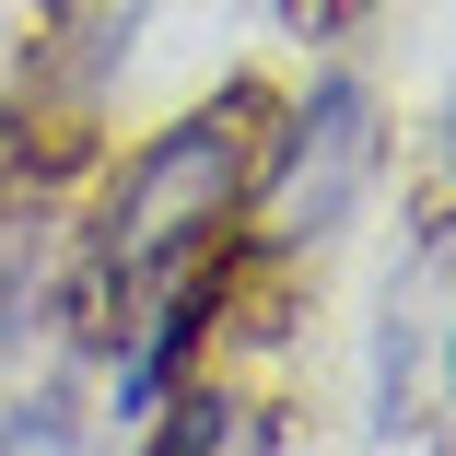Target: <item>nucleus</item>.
I'll use <instances>...</instances> for the list:
<instances>
[{
    "mask_svg": "<svg viewBox=\"0 0 456 456\" xmlns=\"http://www.w3.org/2000/svg\"><path fill=\"white\" fill-rule=\"evenodd\" d=\"M246 106H200V118H175L152 129L129 164H118V200H106V234H94V269H106V293H152L175 281L234 211H246Z\"/></svg>",
    "mask_w": 456,
    "mask_h": 456,
    "instance_id": "obj_1",
    "label": "nucleus"
},
{
    "mask_svg": "<svg viewBox=\"0 0 456 456\" xmlns=\"http://www.w3.org/2000/svg\"><path fill=\"white\" fill-rule=\"evenodd\" d=\"M200 328H211V281H200V269H175L164 305H152V328H141V351L118 362V410H152V398H164V375L188 362V339H200Z\"/></svg>",
    "mask_w": 456,
    "mask_h": 456,
    "instance_id": "obj_3",
    "label": "nucleus"
},
{
    "mask_svg": "<svg viewBox=\"0 0 456 456\" xmlns=\"http://www.w3.org/2000/svg\"><path fill=\"white\" fill-rule=\"evenodd\" d=\"M223 421H234V398H211V387L152 398V444L141 456H223Z\"/></svg>",
    "mask_w": 456,
    "mask_h": 456,
    "instance_id": "obj_4",
    "label": "nucleus"
},
{
    "mask_svg": "<svg viewBox=\"0 0 456 456\" xmlns=\"http://www.w3.org/2000/svg\"><path fill=\"white\" fill-rule=\"evenodd\" d=\"M444 175H456V106H444Z\"/></svg>",
    "mask_w": 456,
    "mask_h": 456,
    "instance_id": "obj_6",
    "label": "nucleus"
},
{
    "mask_svg": "<svg viewBox=\"0 0 456 456\" xmlns=\"http://www.w3.org/2000/svg\"><path fill=\"white\" fill-rule=\"evenodd\" d=\"M0 456H82V398H24L12 410V433H0Z\"/></svg>",
    "mask_w": 456,
    "mask_h": 456,
    "instance_id": "obj_5",
    "label": "nucleus"
},
{
    "mask_svg": "<svg viewBox=\"0 0 456 456\" xmlns=\"http://www.w3.org/2000/svg\"><path fill=\"white\" fill-rule=\"evenodd\" d=\"M444 398H456V351H444Z\"/></svg>",
    "mask_w": 456,
    "mask_h": 456,
    "instance_id": "obj_7",
    "label": "nucleus"
},
{
    "mask_svg": "<svg viewBox=\"0 0 456 456\" xmlns=\"http://www.w3.org/2000/svg\"><path fill=\"white\" fill-rule=\"evenodd\" d=\"M362 175H375V94H362L351 70H328L316 94L281 118V141H269V164H246V211L269 246H316L351 223Z\"/></svg>",
    "mask_w": 456,
    "mask_h": 456,
    "instance_id": "obj_2",
    "label": "nucleus"
}]
</instances>
